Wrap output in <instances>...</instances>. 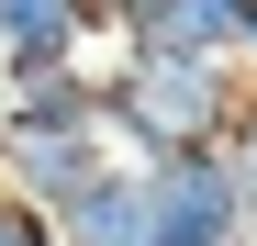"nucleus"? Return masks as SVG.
<instances>
[{"label": "nucleus", "mask_w": 257, "mask_h": 246, "mask_svg": "<svg viewBox=\"0 0 257 246\" xmlns=\"http://www.w3.org/2000/svg\"><path fill=\"white\" fill-rule=\"evenodd\" d=\"M0 246H34V224H23V213H0Z\"/></svg>", "instance_id": "1"}]
</instances>
